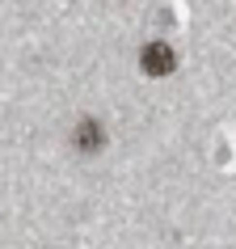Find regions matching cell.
I'll use <instances>...</instances> for the list:
<instances>
[{
  "mask_svg": "<svg viewBox=\"0 0 236 249\" xmlns=\"http://www.w3.org/2000/svg\"><path fill=\"white\" fill-rule=\"evenodd\" d=\"M72 148H76V152H84V157L101 152V148H105V127L97 123V118H80L76 131H72Z\"/></svg>",
  "mask_w": 236,
  "mask_h": 249,
  "instance_id": "2",
  "label": "cell"
},
{
  "mask_svg": "<svg viewBox=\"0 0 236 249\" xmlns=\"http://www.w3.org/2000/svg\"><path fill=\"white\" fill-rule=\"evenodd\" d=\"M139 68H144L148 76H169L173 68H177V51H173L169 42H148L144 51H139Z\"/></svg>",
  "mask_w": 236,
  "mask_h": 249,
  "instance_id": "1",
  "label": "cell"
}]
</instances>
